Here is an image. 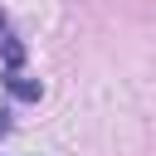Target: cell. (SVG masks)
Segmentation results:
<instances>
[{"mask_svg":"<svg viewBox=\"0 0 156 156\" xmlns=\"http://www.w3.org/2000/svg\"><path fill=\"white\" fill-rule=\"evenodd\" d=\"M5 88H10L20 102H39V93H44V88H39V78H29L24 68H5Z\"/></svg>","mask_w":156,"mask_h":156,"instance_id":"cell-1","label":"cell"},{"mask_svg":"<svg viewBox=\"0 0 156 156\" xmlns=\"http://www.w3.org/2000/svg\"><path fill=\"white\" fill-rule=\"evenodd\" d=\"M5 132H10V112L0 107V136H5Z\"/></svg>","mask_w":156,"mask_h":156,"instance_id":"cell-2","label":"cell"},{"mask_svg":"<svg viewBox=\"0 0 156 156\" xmlns=\"http://www.w3.org/2000/svg\"><path fill=\"white\" fill-rule=\"evenodd\" d=\"M0 34H5V15H0Z\"/></svg>","mask_w":156,"mask_h":156,"instance_id":"cell-3","label":"cell"}]
</instances>
